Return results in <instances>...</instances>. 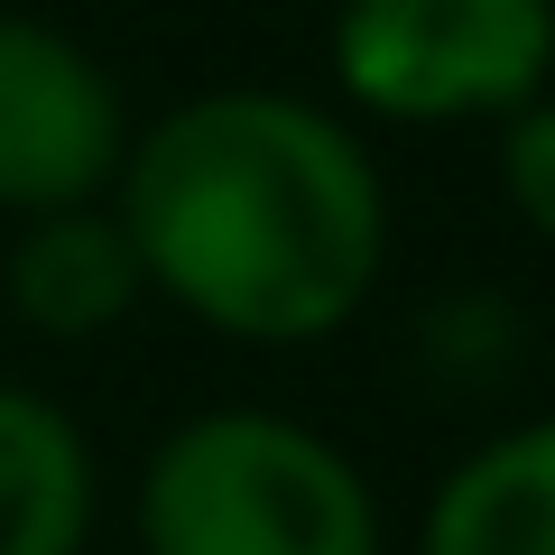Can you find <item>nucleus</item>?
Wrapping results in <instances>:
<instances>
[{
  "label": "nucleus",
  "mask_w": 555,
  "mask_h": 555,
  "mask_svg": "<svg viewBox=\"0 0 555 555\" xmlns=\"http://www.w3.org/2000/svg\"><path fill=\"white\" fill-rule=\"evenodd\" d=\"M112 214L149 297L241 352H315L389 278V167L343 102L204 83L130 130Z\"/></svg>",
  "instance_id": "1"
},
{
  "label": "nucleus",
  "mask_w": 555,
  "mask_h": 555,
  "mask_svg": "<svg viewBox=\"0 0 555 555\" xmlns=\"http://www.w3.org/2000/svg\"><path fill=\"white\" fill-rule=\"evenodd\" d=\"M139 555H389V500L361 454L287 408H195L130 481Z\"/></svg>",
  "instance_id": "2"
},
{
  "label": "nucleus",
  "mask_w": 555,
  "mask_h": 555,
  "mask_svg": "<svg viewBox=\"0 0 555 555\" xmlns=\"http://www.w3.org/2000/svg\"><path fill=\"white\" fill-rule=\"evenodd\" d=\"M324 83L361 130H500L555 93V0H334Z\"/></svg>",
  "instance_id": "3"
},
{
  "label": "nucleus",
  "mask_w": 555,
  "mask_h": 555,
  "mask_svg": "<svg viewBox=\"0 0 555 555\" xmlns=\"http://www.w3.org/2000/svg\"><path fill=\"white\" fill-rule=\"evenodd\" d=\"M130 93L65 20L0 10V222L112 204L130 158Z\"/></svg>",
  "instance_id": "4"
},
{
  "label": "nucleus",
  "mask_w": 555,
  "mask_h": 555,
  "mask_svg": "<svg viewBox=\"0 0 555 555\" xmlns=\"http://www.w3.org/2000/svg\"><path fill=\"white\" fill-rule=\"evenodd\" d=\"M0 306L38 343H102L149 306V269H139V250H130L112 204H65V214L10 222Z\"/></svg>",
  "instance_id": "5"
},
{
  "label": "nucleus",
  "mask_w": 555,
  "mask_h": 555,
  "mask_svg": "<svg viewBox=\"0 0 555 555\" xmlns=\"http://www.w3.org/2000/svg\"><path fill=\"white\" fill-rule=\"evenodd\" d=\"M416 555H555V408L444 463L416 509Z\"/></svg>",
  "instance_id": "6"
},
{
  "label": "nucleus",
  "mask_w": 555,
  "mask_h": 555,
  "mask_svg": "<svg viewBox=\"0 0 555 555\" xmlns=\"http://www.w3.org/2000/svg\"><path fill=\"white\" fill-rule=\"evenodd\" d=\"M102 518V454L65 398L0 379V555H83Z\"/></svg>",
  "instance_id": "7"
},
{
  "label": "nucleus",
  "mask_w": 555,
  "mask_h": 555,
  "mask_svg": "<svg viewBox=\"0 0 555 555\" xmlns=\"http://www.w3.org/2000/svg\"><path fill=\"white\" fill-rule=\"evenodd\" d=\"M491 185L518 232H537L555 250V93H537L528 112H509L491 130Z\"/></svg>",
  "instance_id": "8"
}]
</instances>
